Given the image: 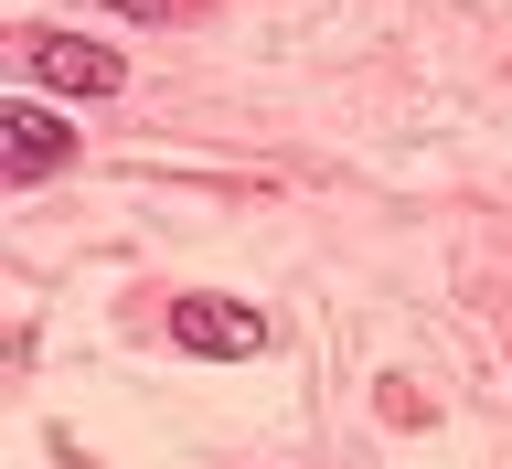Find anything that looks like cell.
Returning a JSON list of instances; mask_svg holds the SVG:
<instances>
[{
	"label": "cell",
	"mask_w": 512,
	"mask_h": 469,
	"mask_svg": "<svg viewBox=\"0 0 512 469\" xmlns=\"http://www.w3.org/2000/svg\"><path fill=\"white\" fill-rule=\"evenodd\" d=\"M64 160H75V128H64L54 107L11 96V107H0V182H11V192H32V182H54Z\"/></svg>",
	"instance_id": "1"
},
{
	"label": "cell",
	"mask_w": 512,
	"mask_h": 469,
	"mask_svg": "<svg viewBox=\"0 0 512 469\" xmlns=\"http://www.w3.org/2000/svg\"><path fill=\"white\" fill-rule=\"evenodd\" d=\"M171 342H182V352H214V363H246V352H267V320H256L246 299L182 288V299H171Z\"/></svg>",
	"instance_id": "2"
},
{
	"label": "cell",
	"mask_w": 512,
	"mask_h": 469,
	"mask_svg": "<svg viewBox=\"0 0 512 469\" xmlns=\"http://www.w3.org/2000/svg\"><path fill=\"white\" fill-rule=\"evenodd\" d=\"M32 75L54 96H118L128 86V64L107 54V43H75V32H43V43H32Z\"/></svg>",
	"instance_id": "3"
},
{
	"label": "cell",
	"mask_w": 512,
	"mask_h": 469,
	"mask_svg": "<svg viewBox=\"0 0 512 469\" xmlns=\"http://www.w3.org/2000/svg\"><path fill=\"white\" fill-rule=\"evenodd\" d=\"M107 11H128V22H192V11H214V0H107Z\"/></svg>",
	"instance_id": "4"
}]
</instances>
